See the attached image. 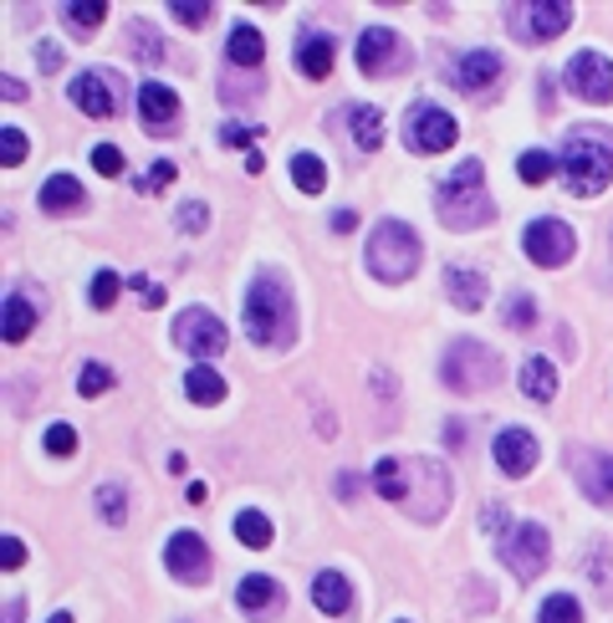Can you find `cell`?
I'll return each instance as SVG.
<instances>
[{"mask_svg": "<svg viewBox=\"0 0 613 623\" xmlns=\"http://www.w3.org/2000/svg\"><path fill=\"white\" fill-rule=\"evenodd\" d=\"M169 16L180 21V26H205V21H210V5H205V0H174Z\"/></svg>", "mask_w": 613, "mask_h": 623, "instance_id": "obj_39", "label": "cell"}, {"mask_svg": "<svg viewBox=\"0 0 613 623\" xmlns=\"http://www.w3.org/2000/svg\"><path fill=\"white\" fill-rule=\"evenodd\" d=\"M455 138H461V128H455V119H450L445 108L419 102L415 113H409V149L415 153H445V149H455Z\"/></svg>", "mask_w": 613, "mask_h": 623, "instance_id": "obj_10", "label": "cell"}, {"mask_svg": "<svg viewBox=\"0 0 613 623\" xmlns=\"http://www.w3.org/2000/svg\"><path fill=\"white\" fill-rule=\"evenodd\" d=\"M353 225H358V215H353V210H338V215H332V230H338V236H348Z\"/></svg>", "mask_w": 613, "mask_h": 623, "instance_id": "obj_48", "label": "cell"}, {"mask_svg": "<svg viewBox=\"0 0 613 623\" xmlns=\"http://www.w3.org/2000/svg\"><path fill=\"white\" fill-rule=\"evenodd\" d=\"M174 174H180V169L169 164V159H159V164H154L149 174H144V179H138V195H144V200H149V195H159V189H169V185H174Z\"/></svg>", "mask_w": 613, "mask_h": 623, "instance_id": "obj_38", "label": "cell"}, {"mask_svg": "<svg viewBox=\"0 0 613 623\" xmlns=\"http://www.w3.org/2000/svg\"><path fill=\"white\" fill-rule=\"evenodd\" d=\"M77 388H83V399H98V394H108V388H113V369H102V363H87L83 378H77Z\"/></svg>", "mask_w": 613, "mask_h": 623, "instance_id": "obj_37", "label": "cell"}, {"mask_svg": "<svg viewBox=\"0 0 613 623\" xmlns=\"http://www.w3.org/2000/svg\"><path fill=\"white\" fill-rule=\"evenodd\" d=\"M184 394H189L195 404H220V399H225V378H220L210 363H195V369L184 373Z\"/></svg>", "mask_w": 613, "mask_h": 623, "instance_id": "obj_26", "label": "cell"}, {"mask_svg": "<svg viewBox=\"0 0 613 623\" xmlns=\"http://www.w3.org/2000/svg\"><path fill=\"white\" fill-rule=\"evenodd\" d=\"M21 562H26V547H21V537H5V541H0V568H5V573H16Z\"/></svg>", "mask_w": 613, "mask_h": 623, "instance_id": "obj_45", "label": "cell"}, {"mask_svg": "<svg viewBox=\"0 0 613 623\" xmlns=\"http://www.w3.org/2000/svg\"><path fill=\"white\" fill-rule=\"evenodd\" d=\"M98 516L108 526L128 522V490H123V486H98Z\"/></svg>", "mask_w": 613, "mask_h": 623, "instance_id": "obj_33", "label": "cell"}, {"mask_svg": "<svg viewBox=\"0 0 613 623\" xmlns=\"http://www.w3.org/2000/svg\"><path fill=\"white\" fill-rule=\"evenodd\" d=\"M557 174H563V185L573 200H593V195H603L613 179V128H603V123H583V128H573L563 144V153H557Z\"/></svg>", "mask_w": 613, "mask_h": 623, "instance_id": "obj_1", "label": "cell"}, {"mask_svg": "<svg viewBox=\"0 0 613 623\" xmlns=\"http://www.w3.org/2000/svg\"><path fill=\"white\" fill-rule=\"evenodd\" d=\"M62 16L72 21L77 32H93V26H102V16H108V5H102V0H72V5L62 11Z\"/></svg>", "mask_w": 613, "mask_h": 623, "instance_id": "obj_35", "label": "cell"}, {"mask_svg": "<svg viewBox=\"0 0 613 623\" xmlns=\"http://www.w3.org/2000/svg\"><path fill=\"white\" fill-rule=\"evenodd\" d=\"M133 51H138V57H149V62H159V32H154V26H138V21H133Z\"/></svg>", "mask_w": 613, "mask_h": 623, "instance_id": "obj_44", "label": "cell"}, {"mask_svg": "<svg viewBox=\"0 0 613 623\" xmlns=\"http://www.w3.org/2000/svg\"><path fill=\"white\" fill-rule=\"evenodd\" d=\"M83 185H77V179H72V174H51L47 185H41V210H47V215H77V210H83Z\"/></svg>", "mask_w": 613, "mask_h": 623, "instance_id": "obj_22", "label": "cell"}, {"mask_svg": "<svg viewBox=\"0 0 613 623\" xmlns=\"http://www.w3.org/2000/svg\"><path fill=\"white\" fill-rule=\"evenodd\" d=\"M47 623H72V613H51V619Z\"/></svg>", "mask_w": 613, "mask_h": 623, "instance_id": "obj_53", "label": "cell"}, {"mask_svg": "<svg viewBox=\"0 0 613 623\" xmlns=\"http://www.w3.org/2000/svg\"><path fill=\"white\" fill-rule=\"evenodd\" d=\"M506 16H512L516 36H522L527 47H537V41H548V36L567 32V21H573V5H563V0H516Z\"/></svg>", "mask_w": 613, "mask_h": 623, "instance_id": "obj_8", "label": "cell"}, {"mask_svg": "<svg viewBox=\"0 0 613 623\" xmlns=\"http://www.w3.org/2000/svg\"><path fill=\"white\" fill-rule=\"evenodd\" d=\"M174 342L195 358H216L225 353V322L210 307H184V317L174 322Z\"/></svg>", "mask_w": 613, "mask_h": 623, "instance_id": "obj_9", "label": "cell"}, {"mask_svg": "<svg viewBox=\"0 0 613 623\" xmlns=\"http://www.w3.org/2000/svg\"><path fill=\"white\" fill-rule=\"evenodd\" d=\"M235 603L246 608V619H271V613H277V603H282V588H277L266 573H250V577H241Z\"/></svg>", "mask_w": 613, "mask_h": 623, "instance_id": "obj_17", "label": "cell"}, {"mask_svg": "<svg viewBox=\"0 0 613 623\" xmlns=\"http://www.w3.org/2000/svg\"><path fill=\"white\" fill-rule=\"evenodd\" d=\"M353 134H358V149L373 153L383 144V113L379 108H353Z\"/></svg>", "mask_w": 613, "mask_h": 623, "instance_id": "obj_29", "label": "cell"}, {"mask_svg": "<svg viewBox=\"0 0 613 623\" xmlns=\"http://www.w3.org/2000/svg\"><path fill=\"white\" fill-rule=\"evenodd\" d=\"M348 577L343 573H317V583H312V603L328 613V619H338V613H348Z\"/></svg>", "mask_w": 613, "mask_h": 623, "instance_id": "obj_24", "label": "cell"}, {"mask_svg": "<svg viewBox=\"0 0 613 623\" xmlns=\"http://www.w3.org/2000/svg\"><path fill=\"white\" fill-rule=\"evenodd\" d=\"M246 169H250V174H261V169H266V153L250 149V153H246Z\"/></svg>", "mask_w": 613, "mask_h": 623, "instance_id": "obj_52", "label": "cell"}, {"mask_svg": "<svg viewBox=\"0 0 613 623\" xmlns=\"http://www.w3.org/2000/svg\"><path fill=\"white\" fill-rule=\"evenodd\" d=\"M220 138L225 144H250V128H220Z\"/></svg>", "mask_w": 613, "mask_h": 623, "instance_id": "obj_51", "label": "cell"}, {"mask_svg": "<svg viewBox=\"0 0 613 623\" xmlns=\"http://www.w3.org/2000/svg\"><path fill=\"white\" fill-rule=\"evenodd\" d=\"M491 456H496L501 475L522 481V475H531V465H537V439H531V429H501L496 445H491Z\"/></svg>", "mask_w": 613, "mask_h": 623, "instance_id": "obj_14", "label": "cell"}, {"mask_svg": "<svg viewBox=\"0 0 613 623\" xmlns=\"http://www.w3.org/2000/svg\"><path fill=\"white\" fill-rule=\"evenodd\" d=\"M522 246H527V261H531V266H542V271L567 266V261H573V251H578V240H573V225H567V220H552V215L531 220L527 230H522Z\"/></svg>", "mask_w": 613, "mask_h": 623, "instance_id": "obj_6", "label": "cell"}, {"mask_svg": "<svg viewBox=\"0 0 613 623\" xmlns=\"http://www.w3.org/2000/svg\"><path fill=\"white\" fill-rule=\"evenodd\" d=\"M338 496H343V501H353V496H358V475H338Z\"/></svg>", "mask_w": 613, "mask_h": 623, "instance_id": "obj_49", "label": "cell"}, {"mask_svg": "<svg viewBox=\"0 0 613 623\" xmlns=\"http://www.w3.org/2000/svg\"><path fill=\"white\" fill-rule=\"evenodd\" d=\"M26 153H32L26 134H21L16 123H5V128H0V164H5V169H21V164H26Z\"/></svg>", "mask_w": 613, "mask_h": 623, "instance_id": "obj_34", "label": "cell"}, {"mask_svg": "<svg viewBox=\"0 0 613 623\" xmlns=\"http://www.w3.org/2000/svg\"><path fill=\"white\" fill-rule=\"evenodd\" d=\"M501 317H506V327H516V333H531V327H537V302H531L527 291H512V297L501 302Z\"/></svg>", "mask_w": 613, "mask_h": 623, "instance_id": "obj_31", "label": "cell"}, {"mask_svg": "<svg viewBox=\"0 0 613 623\" xmlns=\"http://www.w3.org/2000/svg\"><path fill=\"white\" fill-rule=\"evenodd\" d=\"M87 297H93V307H113L118 302V276L113 271H98L93 287H87Z\"/></svg>", "mask_w": 613, "mask_h": 623, "instance_id": "obj_40", "label": "cell"}, {"mask_svg": "<svg viewBox=\"0 0 613 623\" xmlns=\"http://www.w3.org/2000/svg\"><path fill=\"white\" fill-rule=\"evenodd\" d=\"M496 77H501L496 51H465L461 62H455V87H461V92H486Z\"/></svg>", "mask_w": 613, "mask_h": 623, "instance_id": "obj_15", "label": "cell"}, {"mask_svg": "<svg viewBox=\"0 0 613 623\" xmlns=\"http://www.w3.org/2000/svg\"><path fill=\"white\" fill-rule=\"evenodd\" d=\"M573 475H578L583 496L593 506H613V456H603V450H578V456H573Z\"/></svg>", "mask_w": 613, "mask_h": 623, "instance_id": "obj_13", "label": "cell"}, {"mask_svg": "<svg viewBox=\"0 0 613 623\" xmlns=\"http://www.w3.org/2000/svg\"><path fill=\"white\" fill-rule=\"evenodd\" d=\"M567 87H573L583 102H613V62L603 51H578V57L567 62Z\"/></svg>", "mask_w": 613, "mask_h": 623, "instance_id": "obj_11", "label": "cell"}, {"mask_svg": "<svg viewBox=\"0 0 613 623\" xmlns=\"http://www.w3.org/2000/svg\"><path fill=\"white\" fill-rule=\"evenodd\" d=\"M516 174H522L527 185H548L552 174H557V159H552L548 149H527L522 159H516Z\"/></svg>", "mask_w": 613, "mask_h": 623, "instance_id": "obj_30", "label": "cell"}, {"mask_svg": "<svg viewBox=\"0 0 613 623\" xmlns=\"http://www.w3.org/2000/svg\"><path fill=\"white\" fill-rule=\"evenodd\" d=\"M332 36H322V32H312V36H302L297 41V72L307 77V83H322L332 72Z\"/></svg>", "mask_w": 613, "mask_h": 623, "instance_id": "obj_21", "label": "cell"}, {"mask_svg": "<svg viewBox=\"0 0 613 623\" xmlns=\"http://www.w3.org/2000/svg\"><path fill=\"white\" fill-rule=\"evenodd\" d=\"M5 623H26V603H21V598H11V603H5Z\"/></svg>", "mask_w": 613, "mask_h": 623, "instance_id": "obj_50", "label": "cell"}, {"mask_svg": "<svg viewBox=\"0 0 613 623\" xmlns=\"http://www.w3.org/2000/svg\"><path fill=\"white\" fill-rule=\"evenodd\" d=\"M225 57H231L235 67H261V57H266V36L256 32V26H235L231 41H225Z\"/></svg>", "mask_w": 613, "mask_h": 623, "instance_id": "obj_25", "label": "cell"}, {"mask_svg": "<svg viewBox=\"0 0 613 623\" xmlns=\"http://www.w3.org/2000/svg\"><path fill=\"white\" fill-rule=\"evenodd\" d=\"M133 291L144 297V307H164V287H154L149 276H133Z\"/></svg>", "mask_w": 613, "mask_h": 623, "instance_id": "obj_46", "label": "cell"}, {"mask_svg": "<svg viewBox=\"0 0 613 623\" xmlns=\"http://www.w3.org/2000/svg\"><path fill=\"white\" fill-rule=\"evenodd\" d=\"M548 552H552V537H548V526H537V522H522L501 537V562L516 577H537L548 568Z\"/></svg>", "mask_w": 613, "mask_h": 623, "instance_id": "obj_7", "label": "cell"}, {"mask_svg": "<svg viewBox=\"0 0 613 623\" xmlns=\"http://www.w3.org/2000/svg\"><path fill=\"white\" fill-rule=\"evenodd\" d=\"M32 327H36V307L11 291V297H5V342H26Z\"/></svg>", "mask_w": 613, "mask_h": 623, "instance_id": "obj_28", "label": "cell"}, {"mask_svg": "<svg viewBox=\"0 0 613 623\" xmlns=\"http://www.w3.org/2000/svg\"><path fill=\"white\" fill-rule=\"evenodd\" d=\"M440 373H445V384L455 394H481V388L501 384V358L486 342H476V337H461V342H450Z\"/></svg>", "mask_w": 613, "mask_h": 623, "instance_id": "obj_5", "label": "cell"}, {"mask_svg": "<svg viewBox=\"0 0 613 623\" xmlns=\"http://www.w3.org/2000/svg\"><path fill=\"white\" fill-rule=\"evenodd\" d=\"M235 537L246 541V547H271L277 532H271V522H266L261 511H241V516H235Z\"/></svg>", "mask_w": 613, "mask_h": 623, "instance_id": "obj_32", "label": "cell"}, {"mask_svg": "<svg viewBox=\"0 0 613 623\" xmlns=\"http://www.w3.org/2000/svg\"><path fill=\"white\" fill-rule=\"evenodd\" d=\"M445 291H450V302L461 307V312H481L486 307V276L481 271H470V266H450L445 271Z\"/></svg>", "mask_w": 613, "mask_h": 623, "instance_id": "obj_19", "label": "cell"}, {"mask_svg": "<svg viewBox=\"0 0 613 623\" xmlns=\"http://www.w3.org/2000/svg\"><path fill=\"white\" fill-rule=\"evenodd\" d=\"M419 240L415 230L404 225V220H379L373 225V236H368V271L379 276V282H409L419 271Z\"/></svg>", "mask_w": 613, "mask_h": 623, "instance_id": "obj_4", "label": "cell"}, {"mask_svg": "<svg viewBox=\"0 0 613 623\" xmlns=\"http://www.w3.org/2000/svg\"><path fill=\"white\" fill-rule=\"evenodd\" d=\"M394 51H399L394 32H383V26H373V32L358 36V67H364V72H383L389 62H394Z\"/></svg>", "mask_w": 613, "mask_h": 623, "instance_id": "obj_23", "label": "cell"}, {"mask_svg": "<svg viewBox=\"0 0 613 623\" xmlns=\"http://www.w3.org/2000/svg\"><path fill=\"white\" fill-rule=\"evenodd\" d=\"M0 92H5V102H26V83H16V77H5Z\"/></svg>", "mask_w": 613, "mask_h": 623, "instance_id": "obj_47", "label": "cell"}, {"mask_svg": "<svg viewBox=\"0 0 613 623\" xmlns=\"http://www.w3.org/2000/svg\"><path fill=\"white\" fill-rule=\"evenodd\" d=\"M522 394H527L531 404H552L557 399V369H552V358L531 353L522 363Z\"/></svg>", "mask_w": 613, "mask_h": 623, "instance_id": "obj_20", "label": "cell"}, {"mask_svg": "<svg viewBox=\"0 0 613 623\" xmlns=\"http://www.w3.org/2000/svg\"><path fill=\"white\" fill-rule=\"evenodd\" d=\"M246 337L256 348H286L297 337V307L282 276H261L246 291Z\"/></svg>", "mask_w": 613, "mask_h": 623, "instance_id": "obj_2", "label": "cell"}, {"mask_svg": "<svg viewBox=\"0 0 613 623\" xmlns=\"http://www.w3.org/2000/svg\"><path fill=\"white\" fill-rule=\"evenodd\" d=\"M47 450H51V456H72V450H77V429H72V424H51V429H47Z\"/></svg>", "mask_w": 613, "mask_h": 623, "instance_id": "obj_42", "label": "cell"}, {"mask_svg": "<svg viewBox=\"0 0 613 623\" xmlns=\"http://www.w3.org/2000/svg\"><path fill=\"white\" fill-rule=\"evenodd\" d=\"M210 225V210H205V200H189L180 204V230H189V236H199Z\"/></svg>", "mask_w": 613, "mask_h": 623, "instance_id": "obj_41", "label": "cell"}, {"mask_svg": "<svg viewBox=\"0 0 613 623\" xmlns=\"http://www.w3.org/2000/svg\"><path fill=\"white\" fill-rule=\"evenodd\" d=\"M72 102L83 108L87 119H113V87L102 83V72H83V77H72Z\"/></svg>", "mask_w": 613, "mask_h": 623, "instance_id": "obj_16", "label": "cell"}, {"mask_svg": "<svg viewBox=\"0 0 613 623\" xmlns=\"http://www.w3.org/2000/svg\"><path fill=\"white\" fill-rule=\"evenodd\" d=\"M93 169L108 174V179H118V174H123V153H118L113 144H98V149H93Z\"/></svg>", "mask_w": 613, "mask_h": 623, "instance_id": "obj_43", "label": "cell"}, {"mask_svg": "<svg viewBox=\"0 0 613 623\" xmlns=\"http://www.w3.org/2000/svg\"><path fill=\"white\" fill-rule=\"evenodd\" d=\"M537 623H583L578 598H567V593L548 598V603H542V613H537Z\"/></svg>", "mask_w": 613, "mask_h": 623, "instance_id": "obj_36", "label": "cell"}, {"mask_svg": "<svg viewBox=\"0 0 613 623\" xmlns=\"http://www.w3.org/2000/svg\"><path fill=\"white\" fill-rule=\"evenodd\" d=\"M434 210H440V220L450 230H481V225H491L496 204L486 200L481 189V159H465L445 185L434 189Z\"/></svg>", "mask_w": 613, "mask_h": 623, "instance_id": "obj_3", "label": "cell"}, {"mask_svg": "<svg viewBox=\"0 0 613 623\" xmlns=\"http://www.w3.org/2000/svg\"><path fill=\"white\" fill-rule=\"evenodd\" d=\"M138 119L149 123V128H169V123L180 119V98L164 83H144L138 87Z\"/></svg>", "mask_w": 613, "mask_h": 623, "instance_id": "obj_18", "label": "cell"}, {"mask_svg": "<svg viewBox=\"0 0 613 623\" xmlns=\"http://www.w3.org/2000/svg\"><path fill=\"white\" fill-rule=\"evenodd\" d=\"M292 185L302 189V195H322L328 189V169H322V159L317 153H292Z\"/></svg>", "mask_w": 613, "mask_h": 623, "instance_id": "obj_27", "label": "cell"}, {"mask_svg": "<svg viewBox=\"0 0 613 623\" xmlns=\"http://www.w3.org/2000/svg\"><path fill=\"white\" fill-rule=\"evenodd\" d=\"M164 562H169V573L184 577V583H205L210 577V547L195 532H174L164 547Z\"/></svg>", "mask_w": 613, "mask_h": 623, "instance_id": "obj_12", "label": "cell"}]
</instances>
